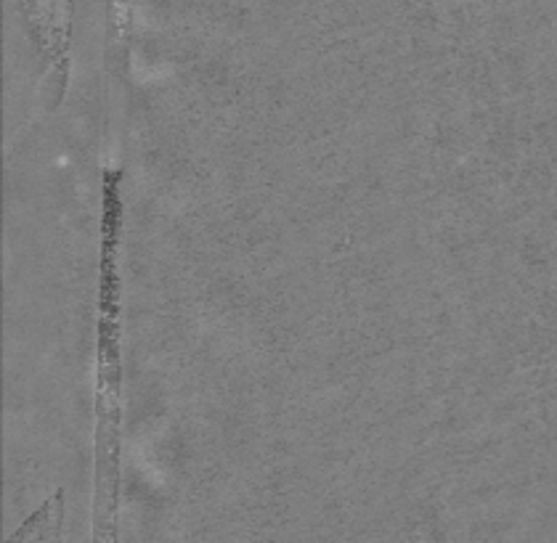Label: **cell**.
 Returning a JSON list of instances; mask_svg holds the SVG:
<instances>
[{
	"mask_svg": "<svg viewBox=\"0 0 557 543\" xmlns=\"http://www.w3.org/2000/svg\"><path fill=\"white\" fill-rule=\"evenodd\" d=\"M123 171L107 167L101 184L99 318H96L94 397V541L117 543L120 480H123Z\"/></svg>",
	"mask_w": 557,
	"mask_h": 543,
	"instance_id": "6da1fadb",
	"label": "cell"
},
{
	"mask_svg": "<svg viewBox=\"0 0 557 543\" xmlns=\"http://www.w3.org/2000/svg\"><path fill=\"white\" fill-rule=\"evenodd\" d=\"M35 53L44 62L46 109H57L66 93L70 77V43L75 0H16Z\"/></svg>",
	"mask_w": 557,
	"mask_h": 543,
	"instance_id": "7a4b0ae2",
	"label": "cell"
},
{
	"mask_svg": "<svg viewBox=\"0 0 557 543\" xmlns=\"http://www.w3.org/2000/svg\"><path fill=\"white\" fill-rule=\"evenodd\" d=\"M64 522V491L59 488L51 498H46L33 515L20 525L16 533H11L5 543H59L62 541Z\"/></svg>",
	"mask_w": 557,
	"mask_h": 543,
	"instance_id": "3957f363",
	"label": "cell"
},
{
	"mask_svg": "<svg viewBox=\"0 0 557 543\" xmlns=\"http://www.w3.org/2000/svg\"><path fill=\"white\" fill-rule=\"evenodd\" d=\"M133 0H107V72H128Z\"/></svg>",
	"mask_w": 557,
	"mask_h": 543,
	"instance_id": "277c9868",
	"label": "cell"
}]
</instances>
